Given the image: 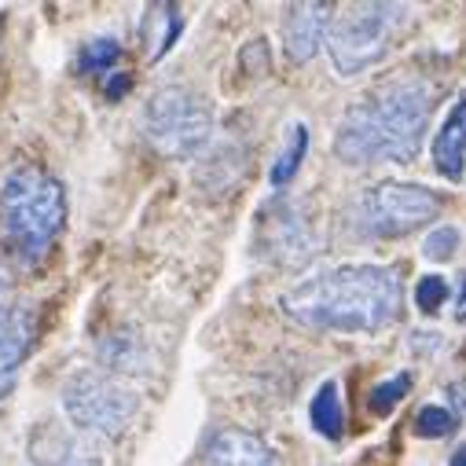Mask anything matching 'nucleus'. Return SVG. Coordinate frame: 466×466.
I'll list each match as a JSON object with an SVG mask.
<instances>
[{"label": "nucleus", "instance_id": "3", "mask_svg": "<svg viewBox=\"0 0 466 466\" xmlns=\"http://www.w3.org/2000/svg\"><path fill=\"white\" fill-rule=\"evenodd\" d=\"M66 224V191L41 169L23 166L0 187V231L23 258H41L59 239Z\"/></svg>", "mask_w": 466, "mask_h": 466}, {"label": "nucleus", "instance_id": "12", "mask_svg": "<svg viewBox=\"0 0 466 466\" xmlns=\"http://www.w3.org/2000/svg\"><path fill=\"white\" fill-rule=\"evenodd\" d=\"M30 459L37 466H99L92 444H85L77 437H66V433H52V430L34 437Z\"/></svg>", "mask_w": 466, "mask_h": 466}, {"label": "nucleus", "instance_id": "21", "mask_svg": "<svg viewBox=\"0 0 466 466\" xmlns=\"http://www.w3.org/2000/svg\"><path fill=\"white\" fill-rule=\"evenodd\" d=\"M455 319L466 323V276H459V294H455Z\"/></svg>", "mask_w": 466, "mask_h": 466}, {"label": "nucleus", "instance_id": "6", "mask_svg": "<svg viewBox=\"0 0 466 466\" xmlns=\"http://www.w3.org/2000/svg\"><path fill=\"white\" fill-rule=\"evenodd\" d=\"M137 393L106 371H81L63 390L66 419L88 437H118L137 419Z\"/></svg>", "mask_w": 466, "mask_h": 466}, {"label": "nucleus", "instance_id": "17", "mask_svg": "<svg viewBox=\"0 0 466 466\" xmlns=\"http://www.w3.org/2000/svg\"><path fill=\"white\" fill-rule=\"evenodd\" d=\"M451 426H455V415L444 411V408H437V404L422 408L419 419H415V433H419V437H448Z\"/></svg>", "mask_w": 466, "mask_h": 466}, {"label": "nucleus", "instance_id": "11", "mask_svg": "<svg viewBox=\"0 0 466 466\" xmlns=\"http://www.w3.org/2000/svg\"><path fill=\"white\" fill-rule=\"evenodd\" d=\"M30 341H34V323L26 312L12 309V316L0 323V400H5L15 386L19 364L30 353Z\"/></svg>", "mask_w": 466, "mask_h": 466}, {"label": "nucleus", "instance_id": "15", "mask_svg": "<svg viewBox=\"0 0 466 466\" xmlns=\"http://www.w3.org/2000/svg\"><path fill=\"white\" fill-rule=\"evenodd\" d=\"M408 390H411V375H393V379H386V382H379V386L371 390L368 408H371L375 415H390V411L408 397Z\"/></svg>", "mask_w": 466, "mask_h": 466}, {"label": "nucleus", "instance_id": "13", "mask_svg": "<svg viewBox=\"0 0 466 466\" xmlns=\"http://www.w3.org/2000/svg\"><path fill=\"white\" fill-rule=\"evenodd\" d=\"M309 422L316 433L338 441L345 433V408H341V390L338 382H323L312 397V408H309Z\"/></svg>", "mask_w": 466, "mask_h": 466}, {"label": "nucleus", "instance_id": "5", "mask_svg": "<svg viewBox=\"0 0 466 466\" xmlns=\"http://www.w3.org/2000/svg\"><path fill=\"white\" fill-rule=\"evenodd\" d=\"M144 129H147V140L155 144L158 155L191 158L209 140L213 110L198 92L169 85V88H158L151 96L147 114H144Z\"/></svg>", "mask_w": 466, "mask_h": 466}, {"label": "nucleus", "instance_id": "1", "mask_svg": "<svg viewBox=\"0 0 466 466\" xmlns=\"http://www.w3.org/2000/svg\"><path fill=\"white\" fill-rule=\"evenodd\" d=\"M404 279L393 265H341L283 294L279 309L312 330L379 334L400 316Z\"/></svg>", "mask_w": 466, "mask_h": 466}, {"label": "nucleus", "instance_id": "18", "mask_svg": "<svg viewBox=\"0 0 466 466\" xmlns=\"http://www.w3.org/2000/svg\"><path fill=\"white\" fill-rule=\"evenodd\" d=\"M444 301H448V283H444V276H422L419 287H415V305L430 316V312H437Z\"/></svg>", "mask_w": 466, "mask_h": 466}, {"label": "nucleus", "instance_id": "20", "mask_svg": "<svg viewBox=\"0 0 466 466\" xmlns=\"http://www.w3.org/2000/svg\"><path fill=\"white\" fill-rule=\"evenodd\" d=\"M12 316V283H8V276L0 272V323H5Z\"/></svg>", "mask_w": 466, "mask_h": 466}, {"label": "nucleus", "instance_id": "2", "mask_svg": "<svg viewBox=\"0 0 466 466\" xmlns=\"http://www.w3.org/2000/svg\"><path fill=\"white\" fill-rule=\"evenodd\" d=\"M430 110H433V96L422 81H386L345 110L334 151L349 166H368V162L408 166L422 151Z\"/></svg>", "mask_w": 466, "mask_h": 466}, {"label": "nucleus", "instance_id": "22", "mask_svg": "<svg viewBox=\"0 0 466 466\" xmlns=\"http://www.w3.org/2000/svg\"><path fill=\"white\" fill-rule=\"evenodd\" d=\"M451 466H466V444H462V448L451 455Z\"/></svg>", "mask_w": 466, "mask_h": 466}, {"label": "nucleus", "instance_id": "14", "mask_svg": "<svg viewBox=\"0 0 466 466\" xmlns=\"http://www.w3.org/2000/svg\"><path fill=\"white\" fill-rule=\"evenodd\" d=\"M305 151H309V129H305L301 122H294V126H290V137H287V144H283V151H279V158H276V166H272V173H268V180H272L276 187H283V184L298 173Z\"/></svg>", "mask_w": 466, "mask_h": 466}, {"label": "nucleus", "instance_id": "4", "mask_svg": "<svg viewBox=\"0 0 466 466\" xmlns=\"http://www.w3.org/2000/svg\"><path fill=\"white\" fill-rule=\"evenodd\" d=\"M408 23L404 5H353L330 19L327 48L334 59V70L341 77H353L368 66H375L390 48L400 26Z\"/></svg>", "mask_w": 466, "mask_h": 466}, {"label": "nucleus", "instance_id": "9", "mask_svg": "<svg viewBox=\"0 0 466 466\" xmlns=\"http://www.w3.org/2000/svg\"><path fill=\"white\" fill-rule=\"evenodd\" d=\"M202 466H272V451L258 433L217 430L202 451Z\"/></svg>", "mask_w": 466, "mask_h": 466}, {"label": "nucleus", "instance_id": "10", "mask_svg": "<svg viewBox=\"0 0 466 466\" xmlns=\"http://www.w3.org/2000/svg\"><path fill=\"white\" fill-rule=\"evenodd\" d=\"M433 166L444 180H462L466 169V96L448 110L441 133L433 137Z\"/></svg>", "mask_w": 466, "mask_h": 466}, {"label": "nucleus", "instance_id": "8", "mask_svg": "<svg viewBox=\"0 0 466 466\" xmlns=\"http://www.w3.org/2000/svg\"><path fill=\"white\" fill-rule=\"evenodd\" d=\"M330 5H290L283 15V48L294 63H309L330 30Z\"/></svg>", "mask_w": 466, "mask_h": 466}, {"label": "nucleus", "instance_id": "19", "mask_svg": "<svg viewBox=\"0 0 466 466\" xmlns=\"http://www.w3.org/2000/svg\"><path fill=\"white\" fill-rule=\"evenodd\" d=\"M455 247H459V231L455 228H433L426 236V243H422V254L430 261H448Z\"/></svg>", "mask_w": 466, "mask_h": 466}, {"label": "nucleus", "instance_id": "7", "mask_svg": "<svg viewBox=\"0 0 466 466\" xmlns=\"http://www.w3.org/2000/svg\"><path fill=\"white\" fill-rule=\"evenodd\" d=\"M444 209V202L419 184H397V180H382L379 187L364 191V198L357 202V231L371 239H397L408 231L422 228L426 220H437Z\"/></svg>", "mask_w": 466, "mask_h": 466}, {"label": "nucleus", "instance_id": "16", "mask_svg": "<svg viewBox=\"0 0 466 466\" xmlns=\"http://www.w3.org/2000/svg\"><path fill=\"white\" fill-rule=\"evenodd\" d=\"M122 59V45L118 41H110V37H99V41H92V45H85V52H81V70H92V74H103V70H110L114 63Z\"/></svg>", "mask_w": 466, "mask_h": 466}]
</instances>
